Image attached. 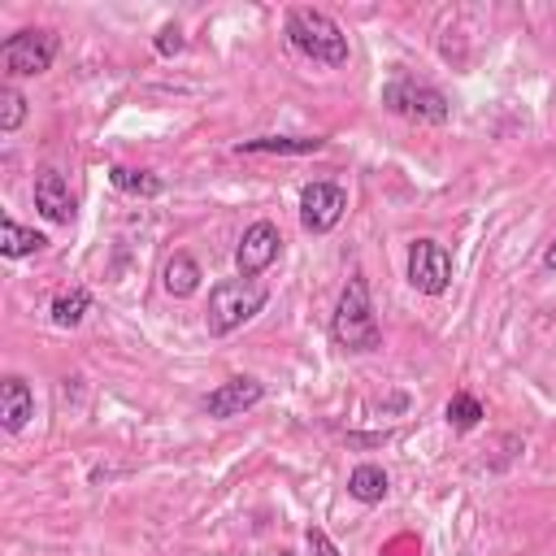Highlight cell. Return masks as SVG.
<instances>
[{
	"label": "cell",
	"instance_id": "cell-18",
	"mask_svg": "<svg viewBox=\"0 0 556 556\" xmlns=\"http://www.w3.org/2000/svg\"><path fill=\"white\" fill-rule=\"evenodd\" d=\"M443 413H447V426H452V430H473V426L486 417L482 404H478V395H469V391H456Z\"/></svg>",
	"mask_w": 556,
	"mask_h": 556
},
{
	"label": "cell",
	"instance_id": "cell-4",
	"mask_svg": "<svg viewBox=\"0 0 556 556\" xmlns=\"http://www.w3.org/2000/svg\"><path fill=\"white\" fill-rule=\"evenodd\" d=\"M382 104H387L391 113L408 117V122H430V126H443V122L452 117V100H447L439 87H430V83H421V78H413V74H395V78L382 87Z\"/></svg>",
	"mask_w": 556,
	"mask_h": 556
},
{
	"label": "cell",
	"instance_id": "cell-3",
	"mask_svg": "<svg viewBox=\"0 0 556 556\" xmlns=\"http://www.w3.org/2000/svg\"><path fill=\"white\" fill-rule=\"evenodd\" d=\"M269 291L252 278H222L213 291H208V334H230L239 330L243 321H252L261 308H265Z\"/></svg>",
	"mask_w": 556,
	"mask_h": 556
},
{
	"label": "cell",
	"instance_id": "cell-20",
	"mask_svg": "<svg viewBox=\"0 0 556 556\" xmlns=\"http://www.w3.org/2000/svg\"><path fill=\"white\" fill-rule=\"evenodd\" d=\"M182 48H187V39H182V30H178L174 22H165V26L156 30V52H161V56H178Z\"/></svg>",
	"mask_w": 556,
	"mask_h": 556
},
{
	"label": "cell",
	"instance_id": "cell-21",
	"mask_svg": "<svg viewBox=\"0 0 556 556\" xmlns=\"http://www.w3.org/2000/svg\"><path fill=\"white\" fill-rule=\"evenodd\" d=\"M304 543H308L313 556H339V547L330 543V534H326L321 526H308V530H304Z\"/></svg>",
	"mask_w": 556,
	"mask_h": 556
},
{
	"label": "cell",
	"instance_id": "cell-11",
	"mask_svg": "<svg viewBox=\"0 0 556 556\" xmlns=\"http://www.w3.org/2000/svg\"><path fill=\"white\" fill-rule=\"evenodd\" d=\"M326 139H304V135H261V139H243L235 143L239 156H304V152H321Z\"/></svg>",
	"mask_w": 556,
	"mask_h": 556
},
{
	"label": "cell",
	"instance_id": "cell-23",
	"mask_svg": "<svg viewBox=\"0 0 556 556\" xmlns=\"http://www.w3.org/2000/svg\"><path fill=\"white\" fill-rule=\"evenodd\" d=\"M543 265H547V269H556V239L547 243V252H543Z\"/></svg>",
	"mask_w": 556,
	"mask_h": 556
},
{
	"label": "cell",
	"instance_id": "cell-8",
	"mask_svg": "<svg viewBox=\"0 0 556 556\" xmlns=\"http://www.w3.org/2000/svg\"><path fill=\"white\" fill-rule=\"evenodd\" d=\"M278 248H282V235L274 222H252L239 239V252H235V269L239 278H256L261 269H269L278 261Z\"/></svg>",
	"mask_w": 556,
	"mask_h": 556
},
{
	"label": "cell",
	"instance_id": "cell-12",
	"mask_svg": "<svg viewBox=\"0 0 556 556\" xmlns=\"http://www.w3.org/2000/svg\"><path fill=\"white\" fill-rule=\"evenodd\" d=\"M30 417H35V395H30V387H26L22 378H4V382H0V426H4L9 434H17Z\"/></svg>",
	"mask_w": 556,
	"mask_h": 556
},
{
	"label": "cell",
	"instance_id": "cell-13",
	"mask_svg": "<svg viewBox=\"0 0 556 556\" xmlns=\"http://www.w3.org/2000/svg\"><path fill=\"white\" fill-rule=\"evenodd\" d=\"M200 265H195V256L191 252H174L169 261H165V274H161V287L174 295V300H187V295H195L200 291Z\"/></svg>",
	"mask_w": 556,
	"mask_h": 556
},
{
	"label": "cell",
	"instance_id": "cell-24",
	"mask_svg": "<svg viewBox=\"0 0 556 556\" xmlns=\"http://www.w3.org/2000/svg\"><path fill=\"white\" fill-rule=\"evenodd\" d=\"M278 556H291V552H278Z\"/></svg>",
	"mask_w": 556,
	"mask_h": 556
},
{
	"label": "cell",
	"instance_id": "cell-16",
	"mask_svg": "<svg viewBox=\"0 0 556 556\" xmlns=\"http://www.w3.org/2000/svg\"><path fill=\"white\" fill-rule=\"evenodd\" d=\"M48 239L39 235V230H26V226H17L13 217H4L0 222V252L4 256H30V252H39Z\"/></svg>",
	"mask_w": 556,
	"mask_h": 556
},
{
	"label": "cell",
	"instance_id": "cell-7",
	"mask_svg": "<svg viewBox=\"0 0 556 556\" xmlns=\"http://www.w3.org/2000/svg\"><path fill=\"white\" fill-rule=\"evenodd\" d=\"M343 208H348V195H343L339 182H308V187L300 191V226H304L308 235L334 230L339 217H343Z\"/></svg>",
	"mask_w": 556,
	"mask_h": 556
},
{
	"label": "cell",
	"instance_id": "cell-2",
	"mask_svg": "<svg viewBox=\"0 0 556 556\" xmlns=\"http://www.w3.org/2000/svg\"><path fill=\"white\" fill-rule=\"evenodd\" d=\"M287 39L308 61H321V65H343L348 61V35L321 9H291L287 13Z\"/></svg>",
	"mask_w": 556,
	"mask_h": 556
},
{
	"label": "cell",
	"instance_id": "cell-19",
	"mask_svg": "<svg viewBox=\"0 0 556 556\" xmlns=\"http://www.w3.org/2000/svg\"><path fill=\"white\" fill-rule=\"evenodd\" d=\"M22 117H26V100H22V91H17V87H0V130H4V135L17 130Z\"/></svg>",
	"mask_w": 556,
	"mask_h": 556
},
{
	"label": "cell",
	"instance_id": "cell-1",
	"mask_svg": "<svg viewBox=\"0 0 556 556\" xmlns=\"http://www.w3.org/2000/svg\"><path fill=\"white\" fill-rule=\"evenodd\" d=\"M330 330H334V343H339L343 352H378V348H382V326H378V317H374L369 282H365L361 274H352L348 287L339 291Z\"/></svg>",
	"mask_w": 556,
	"mask_h": 556
},
{
	"label": "cell",
	"instance_id": "cell-10",
	"mask_svg": "<svg viewBox=\"0 0 556 556\" xmlns=\"http://www.w3.org/2000/svg\"><path fill=\"white\" fill-rule=\"evenodd\" d=\"M35 208L48 222H61V226L74 222V195H70V187H65V178L56 169H39V178H35Z\"/></svg>",
	"mask_w": 556,
	"mask_h": 556
},
{
	"label": "cell",
	"instance_id": "cell-22",
	"mask_svg": "<svg viewBox=\"0 0 556 556\" xmlns=\"http://www.w3.org/2000/svg\"><path fill=\"white\" fill-rule=\"evenodd\" d=\"M391 434L382 430V434H348V443H356V447H374V443H387Z\"/></svg>",
	"mask_w": 556,
	"mask_h": 556
},
{
	"label": "cell",
	"instance_id": "cell-5",
	"mask_svg": "<svg viewBox=\"0 0 556 556\" xmlns=\"http://www.w3.org/2000/svg\"><path fill=\"white\" fill-rule=\"evenodd\" d=\"M56 48H61V39L52 30H17L0 43V65L9 78H35V74L52 70Z\"/></svg>",
	"mask_w": 556,
	"mask_h": 556
},
{
	"label": "cell",
	"instance_id": "cell-6",
	"mask_svg": "<svg viewBox=\"0 0 556 556\" xmlns=\"http://www.w3.org/2000/svg\"><path fill=\"white\" fill-rule=\"evenodd\" d=\"M408 282L421 295H443L452 287V252L439 239H413V248H408Z\"/></svg>",
	"mask_w": 556,
	"mask_h": 556
},
{
	"label": "cell",
	"instance_id": "cell-15",
	"mask_svg": "<svg viewBox=\"0 0 556 556\" xmlns=\"http://www.w3.org/2000/svg\"><path fill=\"white\" fill-rule=\"evenodd\" d=\"M387 473H382V465H356L352 473H348V495L352 500H361V504H378L382 495H387Z\"/></svg>",
	"mask_w": 556,
	"mask_h": 556
},
{
	"label": "cell",
	"instance_id": "cell-17",
	"mask_svg": "<svg viewBox=\"0 0 556 556\" xmlns=\"http://www.w3.org/2000/svg\"><path fill=\"white\" fill-rule=\"evenodd\" d=\"M87 308H91V291H87V287H70V291H61V295L52 300V321H56L61 330H70V326H78V321L87 317Z\"/></svg>",
	"mask_w": 556,
	"mask_h": 556
},
{
	"label": "cell",
	"instance_id": "cell-14",
	"mask_svg": "<svg viewBox=\"0 0 556 556\" xmlns=\"http://www.w3.org/2000/svg\"><path fill=\"white\" fill-rule=\"evenodd\" d=\"M109 182L126 195H139V200H152L165 191V182L152 169H130V165H109Z\"/></svg>",
	"mask_w": 556,
	"mask_h": 556
},
{
	"label": "cell",
	"instance_id": "cell-9",
	"mask_svg": "<svg viewBox=\"0 0 556 556\" xmlns=\"http://www.w3.org/2000/svg\"><path fill=\"white\" fill-rule=\"evenodd\" d=\"M261 395H265V387L256 382V378H226L222 387H213L208 395H204V413L208 417H239L243 408H252V404H261Z\"/></svg>",
	"mask_w": 556,
	"mask_h": 556
}]
</instances>
